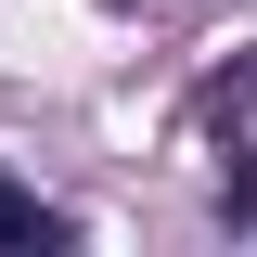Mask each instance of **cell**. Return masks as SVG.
Wrapping results in <instances>:
<instances>
[{
	"instance_id": "cell-1",
	"label": "cell",
	"mask_w": 257,
	"mask_h": 257,
	"mask_svg": "<svg viewBox=\"0 0 257 257\" xmlns=\"http://www.w3.org/2000/svg\"><path fill=\"white\" fill-rule=\"evenodd\" d=\"M0 244H77V219H64L52 193H26V180H0Z\"/></svg>"
}]
</instances>
